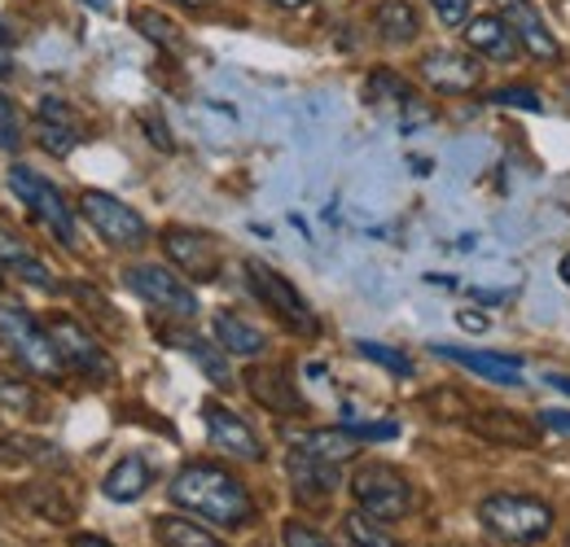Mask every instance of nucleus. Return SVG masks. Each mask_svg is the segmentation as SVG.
<instances>
[{"label":"nucleus","mask_w":570,"mask_h":547,"mask_svg":"<svg viewBox=\"0 0 570 547\" xmlns=\"http://www.w3.org/2000/svg\"><path fill=\"white\" fill-rule=\"evenodd\" d=\"M167 495L176 508H185L212 526H224V530H242L255 521V499H250L246 481L233 478L219 465H185L171 478Z\"/></svg>","instance_id":"nucleus-1"},{"label":"nucleus","mask_w":570,"mask_h":547,"mask_svg":"<svg viewBox=\"0 0 570 547\" xmlns=\"http://www.w3.org/2000/svg\"><path fill=\"white\" fill-rule=\"evenodd\" d=\"M479 521L504 544H540L553 530V508L535 495L497 490V495L479 499Z\"/></svg>","instance_id":"nucleus-2"},{"label":"nucleus","mask_w":570,"mask_h":547,"mask_svg":"<svg viewBox=\"0 0 570 547\" xmlns=\"http://www.w3.org/2000/svg\"><path fill=\"white\" fill-rule=\"evenodd\" d=\"M0 342L13 350V359L27 368V372H36V377H49V381H58L62 377V355H58V346L49 338V329L27 311V307H18V302H4L0 298Z\"/></svg>","instance_id":"nucleus-3"},{"label":"nucleus","mask_w":570,"mask_h":547,"mask_svg":"<svg viewBox=\"0 0 570 547\" xmlns=\"http://www.w3.org/2000/svg\"><path fill=\"white\" fill-rule=\"evenodd\" d=\"M4 185H9V193L18 198V202L27 206L67 250H75V210L67 206V198L58 193V185H49L40 171H31V167H22V162H13L9 171H4Z\"/></svg>","instance_id":"nucleus-4"},{"label":"nucleus","mask_w":570,"mask_h":547,"mask_svg":"<svg viewBox=\"0 0 570 547\" xmlns=\"http://www.w3.org/2000/svg\"><path fill=\"white\" fill-rule=\"evenodd\" d=\"M352 495H356V504L368 513V517H377V521H400V517H409L413 513V481L404 478L400 469H391V465H360L356 474H352Z\"/></svg>","instance_id":"nucleus-5"},{"label":"nucleus","mask_w":570,"mask_h":547,"mask_svg":"<svg viewBox=\"0 0 570 547\" xmlns=\"http://www.w3.org/2000/svg\"><path fill=\"white\" fill-rule=\"evenodd\" d=\"M246 280H250V294L282 320L285 329H294V334H303V338H316L321 325H316L307 298L294 289V280H285L277 268H268V263H259V259H246Z\"/></svg>","instance_id":"nucleus-6"},{"label":"nucleus","mask_w":570,"mask_h":547,"mask_svg":"<svg viewBox=\"0 0 570 547\" xmlns=\"http://www.w3.org/2000/svg\"><path fill=\"white\" fill-rule=\"evenodd\" d=\"M124 280H128V289L137 298H145L149 307H158L163 316H176V320H194L198 316V294L189 289V280H180L163 263H132L124 272Z\"/></svg>","instance_id":"nucleus-7"},{"label":"nucleus","mask_w":570,"mask_h":547,"mask_svg":"<svg viewBox=\"0 0 570 547\" xmlns=\"http://www.w3.org/2000/svg\"><path fill=\"white\" fill-rule=\"evenodd\" d=\"M79 210H83V219L97 228V237H101L106 246H115V250H137L145 237H149V223H145L141 215L128 202L101 193V189L79 193Z\"/></svg>","instance_id":"nucleus-8"},{"label":"nucleus","mask_w":570,"mask_h":547,"mask_svg":"<svg viewBox=\"0 0 570 547\" xmlns=\"http://www.w3.org/2000/svg\"><path fill=\"white\" fill-rule=\"evenodd\" d=\"M49 338H53L58 355H62V364H67L71 372L88 377V381H110V377H115L110 355L101 350V342H97L79 320H71V316L49 320Z\"/></svg>","instance_id":"nucleus-9"},{"label":"nucleus","mask_w":570,"mask_h":547,"mask_svg":"<svg viewBox=\"0 0 570 547\" xmlns=\"http://www.w3.org/2000/svg\"><path fill=\"white\" fill-rule=\"evenodd\" d=\"M203 420H207V438H212L224 456H237V460H250V465L264 460V438H259L237 411L224 408L219 399L203 404Z\"/></svg>","instance_id":"nucleus-10"},{"label":"nucleus","mask_w":570,"mask_h":547,"mask_svg":"<svg viewBox=\"0 0 570 547\" xmlns=\"http://www.w3.org/2000/svg\"><path fill=\"white\" fill-rule=\"evenodd\" d=\"M497 4H500V18L513 27L518 44H522L531 58H540V62H558V58H562L558 36L549 31V22L540 18V9H535L531 0H497Z\"/></svg>","instance_id":"nucleus-11"},{"label":"nucleus","mask_w":570,"mask_h":547,"mask_svg":"<svg viewBox=\"0 0 570 547\" xmlns=\"http://www.w3.org/2000/svg\"><path fill=\"white\" fill-rule=\"evenodd\" d=\"M422 79H426L434 92H474L483 67L470 58V53H456V49H434L422 58Z\"/></svg>","instance_id":"nucleus-12"},{"label":"nucleus","mask_w":570,"mask_h":547,"mask_svg":"<svg viewBox=\"0 0 570 547\" xmlns=\"http://www.w3.org/2000/svg\"><path fill=\"white\" fill-rule=\"evenodd\" d=\"M163 246H167L171 263H180V272L189 280H215L219 276V250L212 246V237L189 232V228H167Z\"/></svg>","instance_id":"nucleus-13"},{"label":"nucleus","mask_w":570,"mask_h":547,"mask_svg":"<svg viewBox=\"0 0 570 547\" xmlns=\"http://www.w3.org/2000/svg\"><path fill=\"white\" fill-rule=\"evenodd\" d=\"M246 390H250V399H255L259 408L277 411V416H298V411H307L303 395L294 390V381H289V372H285L282 364H259V368H250V372H246Z\"/></svg>","instance_id":"nucleus-14"},{"label":"nucleus","mask_w":570,"mask_h":547,"mask_svg":"<svg viewBox=\"0 0 570 547\" xmlns=\"http://www.w3.org/2000/svg\"><path fill=\"white\" fill-rule=\"evenodd\" d=\"M470 429H474L483 442H497V447H535V442H540L535 420H527V416L504 411V408L474 411V416H470Z\"/></svg>","instance_id":"nucleus-15"},{"label":"nucleus","mask_w":570,"mask_h":547,"mask_svg":"<svg viewBox=\"0 0 570 547\" xmlns=\"http://www.w3.org/2000/svg\"><path fill=\"white\" fill-rule=\"evenodd\" d=\"M36 137L53 158H67L79 145V119L71 115V106L58 101V97H45L40 110H36Z\"/></svg>","instance_id":"nucleus-16"},{"label":"nucleus","mask_w":570,"mask_h":547,"mask_svg":"<svg viewBox=\"0 0 570 547\" xmlns=\"http://www.w3.org/2000/svg\"><path fill=\"white\" fill-rule=\"evenodd\" d=\"M434 355L456 364V368H465V372H479V377H488L497 386H518L522 381V364L509 359V355H483V350H465V346H434Z\"/></svg>","instance_id":"nucleus-17"},{"label":"nucleus","mask_w":570,"mask_h":547,"mask_svg":"<svg viewBox=\"0 0 570 547\" xmlns=\"http://www.w3.org/2000/svg\"><path fill=\"white\" fill-rule=\"evenodd\" d=\"M289 481H294V495L298 499L325 504L338 490V465L316 460V456H303V451H289Z\"/></svg>","instance_id":"nucleus-18"},{"label":"nucleus","mask_w":570,"mask_h":547,"mask_svg":"<svg viewBox=\"0 0 570 547\" xmlns=\"http://www.w3.org/2000/svg\"><path fill=\"white\" fill-rule=\"evenodd\" d=\"M0 268H9L18 280H27V285H36V289H45V294H58V289H62V280L49 272L9 228H0Z\"/></svg>","instance_id":"nucleus-19"},{"label":"nucleus","mask_w":570,"mask_h":547,"mask_svg":"<svg viewBox=\"0 0 570 547\" xmlns=\"http://www.w3.org/2000/svg\"><path fill=\"white\" fill-rule=\"evenodd\" d=\"M465 40H470L474 53H483V58H492V62H513V53H518V36H513V27H509L500 13L470 18Z\"/></svg>","instance_id":"nucleus-20"},{"label":"nucleus","mask_w":570,"mask_h":547,"mask_svg":"<svg viewBox=\"0 0 570 547\" xmlns=\"http://www.w3.org/2000/svg\"><path fill=\"white\" fill-rule=\"evenodd\" d=\"M356 434L343 425V429H307L298 438H289V451H303V456H316V460H330V465H343L356 456Z\"/></svg>","instance_id":"nucleus-21"},{"label":"nucleus","mask_w":570,"mask_h":547,"mask_svg":"<svg viewBox=\"0 0 570 547\" xmlns=\"http://www.w3.org/2000/svg\"><path fill=\"white\" fill-rule=\"evenodd\" d=\"M149 481H154L149 460H145V456H124V460L106 474L101 490H106V499H115V504H132V499H141L145 490H149Z\"/></svg>","instance_id":"nucleus-22"},{"label":"nucleus","mask_w":570,"mask_h":547,"mask_svg":"<svg viewBox=\"0 0 570 547\" xmlns=\"http://www.w3.org/2000/svg\"><path fill=\"white\" fill-rule=\"evenodd\" d=\"M212 329H215V342L224 346L228 355H237V359H255V355L268 350V338L255 325H246L242 316H233V311H219L212 320Z\"/></svg>","instance_id":"nucleus-23"},{"label":"nucleus","mask_w":570,"mask_h":547,"mask_svg":"<svg viewBox=\"0 0 570 547\" xmlns=\"http://www.w3.org/2000/svg\"><path fill=\"white\" fill-rule=\"evenodd\" d=\"M373 31H377L386 44H409V40H417L422 18H417V9H413L409 0H382V4L373 9Z\"/></svg>","instance_id":"nucleus-24"},{"label":"nucleus","mask_w":570,"mask_h":547,"mask_svg":"<svg viewBox=\"0 0 570 547\" xmlns=\"http://www.w3.org/2000/svg\"><path fill=\"white\" fill-rule=\"evenodd\" d=\"M154 539H158V547H224L212 530L194 526L189 517H158L154 521Z\"/></svg>","instance_id":"nucleus-25"},{"label":"nucleus","mask_w":570,"mask_h":547,"mask_svg":"<svg viewBox=\"0 0 570 547\" xmlns=\"http://www.w3.org/2000/svg\"><path fill=\"white\" fill-rule=\"evenodd\" d=\"M132 27L141 31L149 44H158V49H167V53H185V31H180L171 18H163V13H154V9H137V13H132Z\"/></svg>","instance_id":"nucleus-26"},{"label":"nucleus","mask_w":570,"mask_h":547,"mask_svg":"<svg viewBox=\"0 0 570 547\" xmlns=\"http://www.w3.org/2000/svg\"><path fill=\"white\" fill-rule=\"evenodd\" d=\"M343 530H347V539H352L356 547H400L386 530H382V521L368 517L364 508H356V513L343 517Z\"/></svg>","instance_id":"nucleus-27"},{"label":"nucleus","mask_w":570,"mask_h":547,"mask_svg":"<svg viewBox=\"0 0 570 547\" xmlns=\"http://www.w3.org/2000/svg\"><path fill=\"white\" fill-rule=\"evenodd\" d=\"M176 342L203 364V372H207L212 381H224V386H228V359H224L228 350H224V346H212V342H203V338H176Z\"/></svg>","instance_id":"nucleus-28"},{"label":"nucleus","mask_w":570,"mask_h":547,"mask_svg":"<svg viewBox=\"0 0 570 547\" xmlns=\"http://www.w3.org/2000/svg\"><path fill=\"white\" fill-rule=\"evenodd\" d=\"M356 350L364 355V359L382 364L386 372H395V377H409V372H413V359H409V355H400V350H391V346H382V342H356Z\"/></svg>","instance_id":"nucleus-29"},{"label":"nucleus","mask_w":570,"mask_h":547,"mask_svg":"<svg viewBox=\"0 0 570 547\" xmlns=\"http://www.w3.org/2000/svg\"><path fill=\"white\" fill-rule=\"evenodd\" d=\"M18 145H22V115H18L13 97H4V92H0V149H4V153H13Z\"/></svg>","instance_id":"nucleus-30"},{"label":"nucleus","mask_w":570,"mask_h":547,"mask_svg":"<svg viewBox=\"0 0 570 547\" xmlns=\"http://www.w3.org/2000/svg\"><path fill=\"white\" fill-rule=\"evenodd\" d=\"M282 539H285V547H334L321 530H312V526H303V521H285Z\"/></svg>","instance_id":"nucleus-31"},{"label":"nucleus","mask_w":570,"mask_h":547,"mask_svg":"<svg viewBox=\"0 0 570 547\" xmlns=\"http://www.w3.org/2000/svg\"><path fill=\"white\" fill-rule=\"evenodd\" d=\"M492 106H518V110H531V115L544 110L531 88H500V92H492Z\"/></svg>","instance_id":"nucleus-32"},{"label":"nucleus","mask_w":570,"mask_h":547,"mask_svg":"<svg viewBox=\"0 0 570 547\" xmlns=\"http://www.w3.org/2000/svg\"><path fill=\"white\" fill-rule=\"evenodd\" d=\"M434 4V13L443 18V27H461V22H470V13H474V0H430Z\"/></svg>","instance_id":"nucleus-33"},{"label":"nucleus","mask_w":570,"mask_h":547,"mask_svg":"<svg viewBox=\"0 0 570 547\" xmlns=\"http://www.w3.org/2000/svg\"><path fill=\"white\" fill-rule=\"evenodd\" d=\"M13 74V36L0 27V79H9Z\"/></svg>","instance_id":"nucleus-34"},{"label":"nucleus","mask_w":570,"mask_h":547,"mask_svg":"<svg viewBox=\"0 0 570 547\" xmlns=\"http://www.w3.org/2000/svg\"><path fill=\"white\" fill-rule=\"evenodd\" d=\"M540 425L558 429V434H570V411H540Z\"/></svg>","instance_id":"nucleus-35"},{"label":"nucleus","mask_w":570,"mask_h":547,"mask_svg":"<svg viewBox=\"0 0 570 547\" xmlns=\"http://www.w3.org/2000/svg\"><path fill=\"white\" fill-rule=\"evenodd\" d=\"M461 329H474V334H483V329H488V316H479V311H461Z\"/></svg>","instance_id":"nucleus-36"},{"label":"nucleus","mask_w":570,"mask_h":547,"mask_svg":"<svg viewBox=\"0 0 570 547\" xmlns=\"http://www.w3.org/2000/svg\"><path fill=\"white\" fill-rule=\"evenodd\" d=\"M71 547H115V544H106V539H97V535H75Z\"/></svg>","instance_id":"nucleus-37"},{"label":"nucleus","mask_w":570,"mask_h":547,"mask_svg":"<svg viewBox=\"0 0 570 547\" xmlns=\"http://www.w3.org/2000/svg\"><path fill=\"white\" fill-rule=\"evenodd\" d=\"M544 386H558V390L570 395V377H562V372H544Z\"/></svg>","instance_id":"nucleus-38"},{"label":"nucleus","mask_w":570,"mask_h":547,"mask_svg":"<svg viewBox=\"0 0 570 547\" xmlns=\"http://www.w3.org/2000/svg\"><path fill=\"white\" fill-rule=\"evenodd\" d=\"M79 4H88V9H97V13H110V0H79Z\"/></svg>","instance_id":"nucleus-39"},{"label":"nucleus","mask_w":570,"mask_h":547,"mask_svg":"<svg viewBox=\"0 0 570 547\" xmlns=\"http://www.w3.org/2000/svg\"><path fill=\"white\" fill-rule=\"evenodd\" d=\"M273 4H277V9H303L307 0H273Z\"/></svg>","instance_id":"nucleus-40"},{"label":"nucleus","mask_w":570,"mask_h":547,"mask_svg":"<svg viewBox=\"0 0 570 547\" xmlns=\"http://www.w3.org/2000/svg\"><path fill=\"white\" fill-rule=\"evenodd\" d=\"M9 442H13V438H9V429L0 425V447H9Z\"/></svg>","instance_id":"nucleus-41"},{"label":"nucleus","mask_w":570,"mask_h":547,"mask_svg":"<svg viewBox=\"0 0 570 547\" xmlns=\"http://www.w3.org/2000/svg\"><path fill=\"white\" fill-rule=\"evenodd\" d=\"M562 280H567V285H570V255H567V259H562Z\"/></svg>","instance_id":"nucleus-42"},{"label":"nucleus","mask_w":570,"mask_h":547,"mask_svg":"<svg viewBox=\"0 0 570 547\" xmlns=\"http://www.w3.org/2000/svg\"><path fill=\"white\" fill-rule=\"evenodd\" d=\"M180 4H212V0H180Z\"/></svg>","instance_id":"nucleus-43"},{"label":"nucleus","mask_w":570,"mask_h":547,"mask_svg":"<svg viewBox=\"0 0 570 547\" xmlns=\"http://www.w3.org/2000/svg\"><path fill=\"white\" fill-rule=\"evenodd\" d=\"M567 547H570V535H567Z\"/></svg>","instance_id":"nucleus-44"}]
</instances>
